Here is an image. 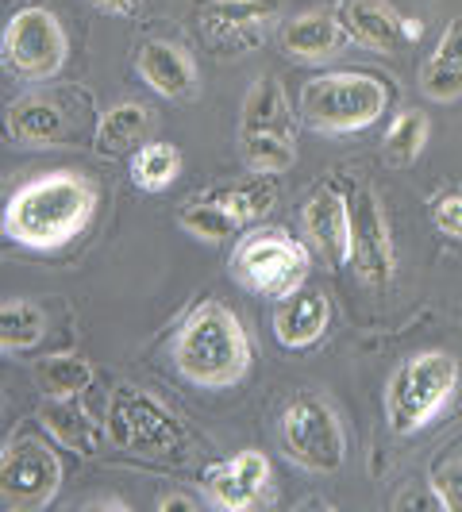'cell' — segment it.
Returning <instances> with one entry per match:
<instances>
[{
  "label": "cell",
  "mask_w": 462,
  "mask_h": 512,
  "mask_svg": "<svg viewBox=\"0 0 462 512\" xmlns=\"http://www.w3.org/2000/svg\"><path fill=\"white\" fill-rule=\"evenodd\" d=\"M97 185L77 170H51L24 181L4 205V235L27 251H58L93 224Z\"/></svg>",
  "instance_id": "1"
},
{
  "label": "cell",
  "mask_w": 462,
  "mask_h": 512,
  "mask_svg": "<svg viewBox=\"0 0 462 512\" xmlns=\"http://www.w3.org/2000/svg\"><path fill=\"white\" fill-rule=\"evenodd\" d=\"M282 447L301 470L335 474L347 462V432L332 401H324L320 393L293 397L282 412Z\"/></svg>",
  "instance_id": "7"
},
{
  "label": "cell",
  "mask_w": 462,
  "mask_h": 512,
  "mask_svg": "<svg viewBox=\"0 0 462 512\" xmlns=\"http://www.w3.org/2000/svg\"><path fill=\"white\" fill-rule=\"evenodd\" d=\"M397 509H447V505H443V497H439L436 489H432V493H401V497H397Z\"/></svg>",
  "instance_id": "33"
},
{
  "label": "cell",
  "mask_w": 462,
  "mask_h": 512,
  "mask_svg": "<svg viewBox=\"0 0 462 512\" xmlns=\"http://www.w3.org/2000/svg\"><path fill=\"white\" fill-rule=\"evenodd\" d=\"M428 135H432V124H428V116H424V112H416V108L397 112V116H393V124H389V131H385V139H382L385 162H389V166H397V170L412 166V162L424 154Z\"/></svg>",
  "instance_id": "23"
},
{
  "label": "cell",
  "mask_w": 462,
  "mask_h": 512,
  "mask_svg": "<svg viewBox=\"0 0 462 512\" xmlns=\"http://www.w3.org/2000/svg\"><path fill=\"white\" fill-rule=\"evenodd\" d=\"M212 201H220L239 224H251V220H262L270 208L278 205V185H274V174H255V178L243 181V185H231V189L212 193Z\"/></svg>",
  "instance_id": "26"
},
{
  "label": "cell",
  "mask_w": 462,
  "mask_h": 512,
  "mask_svg": "<svg viewBox=\"0 0 462 512\" xmlns=\"http://www.w3.org/2000/svg\"><path fill=\"white\" fill-rule=\"evenodd\" d=\"M108 443L147 455V459H181L189 447V432L181 420L166 409L158 397L135 389V385H116L108 397Z\"/></svg>",
  "instance_id": "5"
},
{
  "label": "cell",
  "mask_w": 462,
  "mask_h": 512,
  "mask_svg": "<svg viewBox=\"0 0 462 512\" xmlns=\"http://www.w3.org/2000/svg\"><path fill=\"white\" fill-rule=\"evenodd\" d=\"M201 12L216 54H243L262 39L278 0H201Z\"/></svg>",
  "instance_id": "11"
},
{
  "label": "cell",
  "mask_w": 462,
  "mask_h": 512,
  "mask_svg": "<svg viewBox=\"0 0 462 512\" xmlns=\"http://www.w3.org/2000/svg\"><path fill=\"white\" fill-rule=\"evenodd\" d=\"M62 489V462L43 439H12L0 455V501L8 512H43Z\"/></svg>",
  "instance_id": "9"
},
{
  "label": "cell",
  "mask_w": 462,
  "mask_h": 512,
  "mask_svg": "<svg viewBox=\"0 0 462 512\" xmlns=\"http://www.w3.org/2000/svg\"><path fill=\"white\" fill-rule=\"evenodd\" d=\"M351 266L370 289H382L397 274V247L374 189H359L351 197Z\"/></svg>",
  "instance_id": "10"
},
{
  "label": "cell",
  "mask_w": 462,
  "mask_h": 512,
  "mask_svg": "<svg viewBox=\"0 0 462 512\" xmlns=\"http://www.w3.org/2000/svg\"><path fill=\"white\" fill-rule=\"evenodd\" d=\"M308 266H312L308 247L282 228H258L251 235H243L235 255H231L235 282L258 297H270V301L293 297L305 285Z\"/></svg>",
  "instance_id": "6"
},
{
  "label": "cell",
  "mask_w": 462,
  "mask_h": 512,
  "mask_svg": "<svg viewBox=\"0 0 462 512\" xmlns=\"http://www.w3.org/2000/svg\"><path fill=\"white\" fill-rule=\"evenodd\" d=\"M389 108V85L366 70H335L301 85L297 112L320 135H351L378 124Z\"/></svg>",
  "instance_id": "3"
},
{
  "label": "cell",
  "mask_w": 462,
  "mask_h": 512,
  "mask_svg": "<svg viewBox=\"0 0 462 512\" xmlns=\"http://www.w3.org/2000/svg\"><path fill=\"white\" fill-rule=\"evenodd\" d=\"M4 128L20 147H62L70 135V108L58 93H27L8 104Z\"/></svg>",
  "instance_id": "12"
},
{
  "label": "cell",
  "mask_w": 462,
  "mask_h": 512,
  "mask_svg": "<svg viewBox=\"0 0 462 512\" xmlns=\"http://www.w3.org/2000/svg\"><path fill=\"white\" fill-rule=\"evenodd\" d=\"M47 335V312L43 305L27 301V297H8L0 305V351L4 355H20L39 347Z\"/></svg>",
  "instance_id": "22"
},
{
  "label": "cell",
  "mask_w": 462,
  "mask_h": 512,
  "mask_svg": "<svg viewBox=\"0 0 462 512\" xmlns=\"http://www.w3.org/2000/svg\"><path fill=\"white\" fill-rule=\"evenodd\" d=\"M39 420L62 447H70L85 459L101 455L104 443H108V424L93 420L89 409L77 405V397H47L43 409H39Z\"/></svg>",
  "instance_id": "17"
},
{
  "label": "cell",
  "mask_w": 462,
  "mask_h": 512,
  "mask_svg": "<svg viewBox=\"0 0 462 512\" xmlns=\"http://www.w3.org/2000/svg\"><path fill=\"white\" fill-rule=\"evenodd\" d=\"M420 93L436 104H451L462 97V16L443 27L436 51L424 58Z\"/></svg>",
  "instance_id": "19"
},
{
  "label": "cell",
  "mask_w": 462,
  "mask_h": 512,
  "mask_svg": "<svg viewBox=\"0 0 462 512\" xmlns=\"http://www.w3.org/2000/svg\"><path fill=\"white\" fill-rule=\"evenodd\" d=\"M459 389V362L447 351H420L397 362L385 382V420L393 436L424 432L439 412L451 405Z\"/></svg>",
  "instance_id": "4"
},
{
  "label": "cell",
  "mask_w": 462,
  "mask_h": 512,
  "mask_svg": "<svg viewBox=\"0 0 462 512\" xmlns=\"http://www.w3.org/2000/svg\"><path fill=\"white\" fill-rule=\"evenodd\" d=\"M31 374L47 397H81L93 385V366L77 355H54V359L35 362Z\"/></svg>",
  "instance_id": "27"
},
{
  "label": "cell",
  "mask_w": 462,
  "mask_h": 512,
  "mask_svg": "<svg viewBox=\"0 0 462 512\" xmlns=\"http://www.w3.org/2000/svg\"><path fill=\"white\" fill-rule=\"evenodd\" d=\"M170 359L185 382L228 389L251 370V339L239 316L220 301H201L174 335Z\"/></svg>",
  "instance_id": "2"
},
{
  "label": "cell",
  "mask_w": 462,
  "mask_h": 512,
  "mask_svg": "<svg viewBox=\"0 0 462 512\" xmlns=\"http://www.w3.org/2000/svg\"><path fill=\"white\" fill-rule=\"evenodd\" d=\"M178 224L185 235H193V239H201V243H224V239H231L235 231L243 228L228 208L220 205V201H212V197H208V201H189V205H181Z\"/></svg>",
  "instance_id": "28"
},
{
  "label": "cell",
  "mask_w": 462,
  "mask_h": 512,
  "mask_svg": "<svg viewBox=\"0 0 462 512\" xmlns=\"http://www.w3.org/2000/svg\"><path fill=\"white\" fill-rule=\"evenodd\" d=\"M104 12H116V16H128L135 12V0H97Z\"/></svg>",
  "instance_id": "36"
},
{
  "label": "cell",
  "mask_w": 462,
  "mask_h": 512,
  "mask_svg": "<svg viewBox=\"0 0 462 512\" xmlns=\"http://www.w3.org/2000/svg\"><path fill=\"white\" fill-rule=\"evenodd\" d=\"M205 493L216 509H228V512H247L262 501V493L247 486L231 462H212V466H208L205 470Z\"/></svg>",
  "instance_id": "29"
},
{
  "label": "cell",
  "mask_w": 462,
  "mask_h": 512,
  "mask_svg": "<svg viewBox=\"0 0 462 512\" xmlns=\"http://www.w3.org/2000/svg\"><path fill=\"white\" fill-rule=\"evenodd\" d=\"M81 509H85V512H93V509H116V512H128V501H120V497H93V501H85Z\"/></svg>",
  "instance_id": "35"
},
{
  "label": "cell",
  "mask_w": 462,
  "mask_h": 512,
  "mask_svg": "<svg viewBox=\"0 0 462 512\" xmlns=\"http://www.w3.org/2000/svg\"><path fill=\"white\" fill-rule=\"evenodd\" d=\"M347 39V31L339 24V16L328 12H301L282 27V51L293 62H328L339 54Z\"/></svg>",
  "instance_id": "18"
},
{
  "label": "cell",
  "mask_w": 462,
  "mask_h": 512,
  "mask_svg": "<svg viewBox=\"0 0 462 512\" xmlns=\"http://www.w3.org/2000/svg\"><path fill=\"white\" fill-rule=\"evenodd\" d=\"M151 131L154 108L139 101H120L101 116L97 147H101V154H124L131 147H139V143H151Z\"/></svg>",
  "instance_id": "21"
},
{
  "label": "cell",
  "mask_w": 462,
  "mask_h": 512,
  "mask_svg": "<svg viewBox=\"0 0 462 512\" xmlns=\"http://www.w3.org/2000/svg\"><path fill=\"white\" fill-rule=\"evenodd\" d=\"M239 151L251 174H285L297 162V143L293 135L278 131H247L239 135Z\"/></svg>",
  "instance_id": "24"
},
{
  "label": "cell",
  "mask_w": 462,
  "mask_h": 512,
  "mask_svg": "<svg viewBox=\"0 0 462 512\" xmlns=\"http://www.w3.org/2000/svg\"><path fill=\"white\" fill-rule=\"evenodd\" d=\"M135 66H139V77L151 85L158 97H166V101L197 97V66L178 43H162V39L143 43Z\"/></svg>",
  "instance_id": "15"
},
{
  "label": "cell",
  "mask_w": 462,
  "mask_h": 512,
  "mask_svg": "<svg viewBox=\"0 0 462 512\" xmlns=\"http://www.w3.org/2000/svg\"><path fill=\"white\" fill-rule=\"evenodd\" d=\"M332 324V305L324 293H312V289H297L293 297L278 301L274 312V339L289 347V351H305L312 343H320L324 332Z\"/></svg>",
  "instance_id": "16"
},
{
  "label": "cell",
  "mask_w": 462,
  "mask_h": 512,
  "mask_svg": "<svg viewBox=\"0 0 462 512\" xmlns=\"http://www.w3.org/2000/svg\"><path fill=\"white\" fill-rule=\"evenodd\" d=\"M158 512H197V497H189V493H162L158 497Z\"/></svg>",
  "instance_id": "34"
},
{
  "label": "cell",
  "mask_w": 462,
  "mask_h": 512,
  "mask_svg": "<svg viewBox=\"0 0 462 512\" xmlns=\"http://www.w3.org/2000/svg\"><path fill=\"white\" fill-rule=\"evenodd\" d=\"M339 24L351 43L366 51L393 54L409 39V20H401L385 0H339Z\"/></svg>",
  "instance_id": "14"
},
{
  "label": "cell",
  "mask_w": 462,
  "mask_h": 512,
  "mask_svg": "<svg viewBox=\"0 0 462 512\" xmlns=\"http://www.w3.org/2000/svg\"><path fill=\"white\" fill-rule=\"evenodd\" d=\"M231 466H235L239 478L251 489H258V493L270 486V459H266L262 451H239V455L231 459Z\"/></svg>",
  "instance_id": "32"
},
{
  "label": "cell",
  "mask_w": 462,
  "mask_h": 512,
  "mask_svg": "<svg viewBox=\"0 0 462 512\" xmlns=\"http://www.w3.org/2000/svg\"><path fill=\"white\" fill-rule=\"evenodd\" d=\"M432 489L443 497L447 509L462 512V455H451V459L439 462L432 470Z\"/></svg>",
  "instance_id": "30"
},
{
  "label": "cell",
  "mask_w": 462,
  "mask_h": 512,
  "mask_svg": "<svg viewBox=\"0 0 462 512\" xmlns=\"http://www.w3.org/2000/svg\"><path fill=\"white\" fill-rule=\"evenodd\" d=\"M432 224H436L443 235L462 239V193H459V189L439 193L436 201H432Z\"/></svg>",
  "instance_id": "31"
},
{
  "label": "cell",
  "mask_w": 462,
  "mask_h": 512,
  "mask_svg": "<svg viewBox=\"0 0 462 512\" xmlns=\"http://www.w3.org/2000/svg\"><path fill=\"white\" fill-rule=\"evenodd\" d=\"M181 178V151L174 143H143L131 162V181L143 193H162Z\"/></svg>",
  "instance_id": "25"
},
{
  "label": "cell",
  "mask_w": 462,
  "mask_h": 512,
  "mask_svg": "<svg viewBox=\"0 0 462 512\" xmlns=\"http://www.w3.org/2000/svg\"><path fill=\"white\" fill-rule=\"evenodd\" d=\"M305 235L332 270L351 262V201L335 189H316L305 205Z\"/></svg>",
  "instance_id": "13"
},
{
  "label": "cell",
  "mask_w": 462,
  "mask_h": 512,
  "mask_svg": "<svg viewBox=\"0 0 462 512\" xmlns=\"http://www.w3.org/2000/svg\"><path fill=\"white\" fill-rule=\"evenodd\" d=\"M247 131H278V135H293V108L289 97L278 85L274 74L255 77V85L247 89L243 108H239V135Z\"/></svg>",
  "instance_id": "20"
},
{
  "label": "cell",
  "mask_w": 462,
  "mask_h": 512,
  "mask_svg": "<svg viewBox=\"0 0 462 512\" xmlns=\"http://www.w3.org/2000/svg\"><path fill=\"white\" fill-rule=\"evenodd\" d=\"M70 58V35L62 20L47 8H20L0 35L4 70L24 81H51Z\"/></svg>",
  "instance_id": "8"
}]
</instances>
